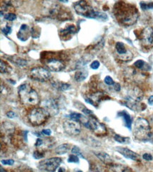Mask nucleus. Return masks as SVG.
<instances>
[{"mask_svg":"<svg viewBox=\"0 0 153 172\" xmlns=\"http://www.w3.org/2000/svg\"><path fill=\"white\" fill-rule=\"evenodd\" d=\"M114 14L119 23L125 26H131L136 23L139 12L135 6L126 2H117L114 8Z\"/></svg>","mask_w":153,"mask_h":172,"instance_id":"nucleus-1","label":"nucleus"},{"mask_svg":"<svg viewBox=\"0 0 153 172\" xmlns=\"http://www.w3.org/2000/svg\"><path fill=\"white\" fill-rule=\"evenodd\" d=\"M74 7L77 14L84 17H86V18H93L103 21H106L108 20V16L105 13L96 11L86 1H79L75 2Z\"/></svg>","mask_w":153,"mask_h":172,"instance_id":"nucleus-2","label":"nucleus"},{"mask_svg":"<svg viewBox=\"0 0 153 172\" xmlns=\"http://www.w3.org/2000/svg\"><path fill=\"white\" fill-rule=\"evenodd\" d=\"M18 96L22 104L27 106H36L40 102L38 93L28 84L24 83L18 88Z\"/></svg>","mask_w":153,"mask_h":172,"instance_id":"nucleus-3","label":"nucleus"},{"mask_svg":"<svg viewBox=\"0 0 153 172\" xmlns=\"http://www.w3.org/2000/svg\"><path fill=\"white\" fill-rule=\"evenodd\" d=\"M133 136L139 141H147L151 136L149 122L144 118H138L133 126Z\"/></svg>","mask_w":153,"mask_h":172,"instance_id":"nucleus-4","label":"nucleus"},{"mask_svg":"<svg viewBox=\"0 0 153 172\" xmlns=\"http://www.w3.org/2000/svg\"><path fill=\"white\" fill-rule=\"evenodd\" d=\"M50 116L45 108L35 107L28 112V119L33 126H40L47 121Z\"/></svg>","mask_w":153,"mask_h":172,"instance_id":"nucleus-5","label":"nucleus"},{"mask_svg":"<svg viewBox=\"0 0 153 172\" xmlns=\"http://www.w3.org/2000/svg\"><path fill=\"white\" fill-rule=\"evenodd\" d=\"M85 126L98 136H104L107 133V129L105 125L101 123L95 115H91L88 118V121L84 125Z\"/></svg>","mask_w":153,"mask_h":172,"instance_id":"nucleus-6","label":"nucleus"},{"mask_svg":"<svg viewBox=\"0 0 153 172\" xmlns=\"http://www.w3.org/2000/svg\"><path fill=\"white\" fill-rule=\"evenodd\" d=\"M62 159L60 157H52L40 162L38 168L42 171L48 172H54L62 163Z\"/></svg>","mask_w":153,"mask_h":172,"instance_id":"nucleus-7","label":"nucleus"},{"mask_svg":"<svg viewBox=\"0 0 153 172\" xmlns=\"http://www.w3.org/2000/svg\"><path fill=\"white\" fill-rule=\"evenodd\" d=\"M30 77L33 80L43 83L51 78V73L49 71L42 67H35L30 70Z\"/></svg>","mask_w":153,"mask_h":172,"instance_id":"nucleus-8","label":"nucleus"},{"mask_svg":"<svg viewBox=\"0 0 153 172\" xmlns=\"http://www.w3.org/2000/svg\"><path fill=\"white\" fill-rule=\"evenodd\" d=\"M63 129L66 133L71 136H78L81 131V125L80 122L67 120L63 124Z\"/></svg>","mask_w":153,"mask_h":172,"instance_id":"nucleus-9","label":"nucleus"},{"mask_svg":"<svg viewBox=\"0 0 153 172\" xmlns=\"http://www.w3.org/2000/svg\"><path fill=\"white\" fill-rule=\"evenodd\" d=\"M45 65L47 67L49 68L50 71H54V72H59L62 71L63 69H64L66 67V65L63 61L57 58H49L46 59Z\"/></svg>","mask_w":153,"mask_h":172,"instance_id":"nucleus-10","label":"nucleus"},{"mask_svg":"<svg viewBox=\"0 0 153 172\" xmlns=\"http://www.w3.org/2000/svg\"><path fill=\"white\" fill-rule=\"evenodd\" d=\"M140 40L145 46L153 45V28L152 27H146L143 29L140 34Z\"/></svg>","mask_w":153,"mask_h":172,"instance_id":"nucleus-11","label":"nucleus"},{"mask_svg":"<svg viewBox=\"0 0 153 172\" xmlns=\"http://www.w3.org/2000/svg\"><path fill=\"white\" fill-rule=\"evenodd\" d=\"M143 92L139 88L135 87L131 89L128 92L127 97L125 99L129 100L131 101H134L136 102H139L141 101L143 98Z\"/></svg>","mask_w":153,"mask_h":172,"instance_id":"nucleus-12","label":"nucleus"},{"mask_svg":"<svg viewBox=\"0 0 153 172\" xmlns=\"http://www.w3.org/2000/svg\"><path fill=\"white\" fill-rule=\"evenodd\" d=\"M116 150L119 153L126 157V158L131 159L133 161H138L140 160V156L138 155L137 153H135V152L131 150L130 149L126 148V147H116Z\"/></svg>","mask_w":153,"mask_h":172,"instance_id":"nucleus-13","label":"nucleus"},{"mask_svg":"<svg viewBox=\"0 0 153 172\" xmlns=\"http://www.w3.org/2000/svg\"><path fill=\"white\" fill-rule=\"evenodd\" d=\"M44 108L47 110L50 116H54L59 112V107H58L57 103L53 99L46 100L44 104Z\"/></svg>","mask_w":153,"mask_h":172,"instance_id":"nucleus-14","label":"nucleus"},{"mask_svg":"<svg viewBox=\"0 0 153 172\" xmlns=\"http://www.w3.org/2000/svg\"><path fill=\"white\" fill-rule=\"evenodd\" d=\"M30 30H29V27L26 24H23L21 25L20 29H19V31L18 34H17V37L19 40L25 42L28 40L29 38V36H30Z\"/></svg>","mask_w":153,"mask_h":172,"instance_id":"nucleus-15","label":"nucleus"},{"mask_svg":"<svg viewBox=\"0 0 153 172\" xmlns=\"http://www.w3.org/2000/svg\"><path fill=\"white\" fill-rule=\"evenodd\" d=\"M76 33V28L74 25H69L59 31V35L66 39V37H71Z\"/></svg>","mask_w":153,"mask_h":172,"instance_id":"nucleus-16","label":"nucleus"},{"mask_svg":"<svg viewBox=\"0 0 153 172\" xmlns=\"http://www.w3.org/2000/svg\"><path fill=\"white\" fill-rule=\"evenodd\" d=\"M51 83H52L53 88L59 90V91H66V90H69L71 87V85L69 84V83L62 82V81L53 80L51 82Z\"/></svg>","mask_w":153,"mask_h":172,"instance_id":"nucleus-17","label":"nucleus"},{"mask_svg":"<svg viewBox=\"0 0 153 172\" xmlns=\"http://www.w3.org/2000/svg\"><path fill=\"white\" fill-rule=\"evenodd\" d=\"M95 154L96 157L101 160L103 163L107 164V165H109V164H111L113 162V159H111V157L107 153L104 152H95Z\"/></svg>","mask_w":153,"mask_h":172,"instance_id":"nucleus-18","label":"nucleus"},{"mask_svg":"<svg viewBox=\"0 0 153 172\" xmlns=\"http://www.w3.org/2000/svg\"><path fill=\"white\" fill-rule=\"evenodd\" d=\"M67 117L69 118L71 120L73 121H76L79 122L83 123V124L85 125L86 123L88 121V119H87L86 117H84L83 115L80 114V113H76V112H73L69 115H67Z\"/></svg>","mask_w":153,"mask_h":172,"instance_id":"nucleus-19","label":"nucleus"},{"mask_svg":"<svg viewBox=\"0 0 153 172\" xmlns=\"http://www.w3.org/2000/svg\"><path fill=\"white\" fill-rule=\"evenodd\" d=\"M118 117H122L124 121V125L126 128L131 130V125H132V119L130 114L126 111H121L118 113Z\"/></svg>","mask_w":153,"mask_h":172,"instance_id":"nucleus-20","label":"nucleus"},{"mask_svg":"<svg viewBox=\"0 0 153 172\" xmlns=\"http://www.w3.org/2000/svg\"><path fill=\"white\" fill-rule=\"evenodd\" d=\"M88 76V71L86 68H83L81 70L77 71L74 75V79L77 82H82L86 79Z\"/></svg>","mask_w":153,"mask_h":172,"instance_id":"nucleus-21","label":"nucleus"},{"mask_svg":"<svg viewBox=\"0 0 153 172\" xmlns=\"http://www.w3.org/2000/svg\"><path fill=\"white\" fill-rule=\"evenodd\" d=\"M133 66H134L136 68H138V69L141 70L143 71H149L152 69L151 66L148 64L147 63L145 62V61L141 60V59L137 60L134 63Z\"/></svg>","mask_w":153,"mask_h":172,"instance_id":"nucleus-22","label":"nucleus"},{"mask_svg":"<svg viewBox=\"0 0 153 172\" xmlns=\"http://www.w3.org/2000/svg\"><path fill=\"white\" fill-rule=\"evenodd\" d=\"M116 50L117 51L119 56H122L126 55L128 50H126L125 45L121 42H118L116 44Z\"/></svg>","mask_w":153,"mask_h":172,"instance_id":"nucleus-23","label":"nucleus"},{"mask_svg":"<svg viewBox=\"0 0 153 172\" xmlns=\"http://www.w3.org/2000/svg\"><path fill=\"white\" fill-rule=\"evenodd\" d=\"M70 148V145L69 144H62L58 146L57 148L55 149V152L57 154H64L66 153H67L68 151L69 150Z\"/></svg>","mask_w":153,"mask_h":172,"instance_id":"nucleus-24","label":"nucleus"},{"mask_svg":"<svg viewBox=\"0 0 153 172\" xmlns=\"http://www.w3.org/2000/svg\"><path fill=\"white\" fill-rule=\"evenodd\" d=\"M11 59V61L12 62L15 63L16 66H20V67H23V66H26L27 65V61L23 59L19 58L18 56H12Z\"/></svg>","mask_w":153,"mask_h":172,"instance_id":"nucleus-25","label":"nucleus"},{"mask_svg":"<svg viewBox=\"0 0 153 172\" xmlns=\"http://www.w3.org/2000/svg\"><path fill=\"white\" fill-rule=\"evenodd\" d=\"M114 139H115L116 142H119V143H127V142H129V139H128V137H123L118 134H116L115 136H114Z\"/></svg>","mask_w":153,"mask_h":172,"instance_id":"nucleus-26","label":"nucleus"},{"mask_svg":"<svg viewBox=\"0 0 153 172\" xmlns=\"http://www.w3.org/2000/svg\"><path fill=\"white\" fill-rule=\"evenodd\" d=\"M119 57L121 60H122L123 61H131V59H132L133 57V55L130 51H128V52L126 54V55H122V56H119Z\"/></svg>","mask_w":153,"mask_h":172,"instance_id":"nucleus-27","label":"nucleus"},{"mask_svg":"<svg viewBox=\"0 0 153 172\" xmlns=\"http://www.w3.org/2000/svg\"><path fill=\"white\" fill-rule=\"evenodd\" d=\"M140 8L143 10H147V9H153V2H150V3H145V2H141L140 3Z\"/></svg>","mask_w":153,"mask_h":172,"instance_id":"nucleus-28","label":"nucleus"},{"mask_svg":"<svg viewBox=\"0 0 153 172\" xmlns=\"http://www.w3.org/2000/svg\"><path fill=\"white\" fill-rule=\"evenodd\" d=\"M71 152L73 154H76V155H77V156H80L81 157H82V158H85L83 155L81 149H80L79 147H77V146L73 147L71 149Z\"/></svg>","mask_w":153,"mask_h":172,"instance_id":"nucleus-29","label":"nucleus"},{"mask_svg":"<svg viewBox=\"0 0 153 172\" xmlns=\"http://www.w3.org/2000/svg\"><path fill=\"white\" fill-rule=\"evenodd\" d=\"M4 18L6 21H14L16 20L17 16H16V14H14V13H8V14H5V15H4Z\"/></svg>","mask_w":153,"mask_h":172,"instance_id":"nucleus-30","label":"nucleus"},{"mask_svg":"<svg viewBox=\"0 0 153 172\" xmlns=\"http://www.w3.org/2000/svg\"><path fill=\"white\" fill-rule=\"evenodd\" d=\"M68 162H69V163H79V157L75 155V154H71L68 158Z\"/></svg>","mask_w":153,"mask_h":172,"instance_id":"nucleus-31","label":"nucleus"},{"mask_svg":"<svg viewBox=\"0 0 153 172\" xmlns=\"http://www.w3.org/2000/svg\"><path fill=\"white\" fill-rule=\"evenodd\" d=\"M44 157V152H41L40 150H36L33 153V157L36 159H42Z\"/></svg>","mask_w":153,"mask_h":172,"instance_id":"nucleus-32","label":"nucleus"},{"mask_svg":"<svg viewBox=\"0 0 153 172\" xmlns=\"http://www.w3.org/2000/svg\"><path fill=\"white\" fill-rule=\"evenodd\" d=\"M104 83H105V84H107V85H114V84L115 83L114 80L109 76H107L106 77L104 78Z\"/></svg>","mask_w":153,"mask_h":172,"instance_id":"nucleus-33","label":"nucleus"},{"mask_svg":"<svg viewBox=\"0 0 153 172\" xmlns=\"http://www.w3.org/2000/svg\"><path fill=\"white\" fill-rule=\"evenodd\" d=\"M2 33H3L4 35H8L9 34L11 33V31H12V28L11 26H6L4 27V28H2Z\"/></svg>","mask_w":153,"mask_h":172,"instance_id":"nucleus-34","label":"nucleus"},{"mask_svg":"<svg viewBox=\"0 0 153 172\" xmlns=\"http://www.w3.org/2000/svg\"><path fill=\"white\" fill-rule=\"evenodd\" d=\"M9 68L8 65H7L4 61L1 60V73L8 72V71H7V68Z\"/></svg>","mask_w":153,"mask_h":172,"instance_id":"nucleus-35","label":"nucleus"},{"mask_svg":"<svg viewBox=\"0 0 153 172\" xmlns=\"http://www.w3.org/2000/svg\"><path fill=\"white\" fill-rule=\"evenodd\" d=\"M99 66H100V63H99L98 61H94L91 64V68L92 69L96 70L99 67Z\"/></svg>","mask_w":153,"mask_h":172,"instance_id":"nucleus-36","label":"nucleus"},{"mask_svg":"<svg viewBox=\"0 0 153 172\" xmlns=\"http://www.w3.org/2000/svg\"><path fill=\"white\" fill-rule=\"evenodd\" d=\"M2 164L4 165L12 166L14 164V161L13 159H3V160H2Z\"/></svg>","mask_w":153,"mask_h":172,"instance_id":"nucleus-37","label":"nucleus"},{"mask_svg":"<svg viewBox=\"0 0 153 172\" xmlns=\"http://www.w3.org/2000/svg\"><path fill=\"white\" fill-rule=\"evenodd\" d=\"M143 158L146 161H151L152 159V154H150L145 153L143 155Z\"/></svg>","mask_w":153,"mask_h":172,"instance_id":"nucleus-38","label":"nucleus"},{"mask_svg":"<svg viewBox=\"0 0 153 172\" xmlns=\"http://www.w3.org/2000/svg\"><path fill=\"white\" fill-rule=\"evenodd\" d=\"M82 112H83L85 114L88 115V116H91V115H93V112H92L91 110L87 109V108H86V107H84L83 109H82Z\"/></svg>","mask_w":153,"mask_h":172,"instance_id":"nucleus-39","label":"nucleus"},{"mask_svg":"<svg viewBox=\"0 0 153 172\" xmlns=\"http://www.w3.org/2000/svg\"><path fill=\"white\" fill-rule=\"evenodd\" d=\"M6 116L7 117H9V119H14V118L16 117V114L14 112L9 111L6 113Z\"/></svg>","mask_w":153,"mask_h":172,"instance_id":"nucleus-40","label":"nucleus"},{"mask_svg":"<svg viewBox=\"0 0 153 172\" xmlns=\"http://www.w3.org/2000/svg\"><path fill=\"white\" fill-rule=\"evenodd\" d=\"M41 133L45 135V136H50L51 133H52V131L50 129H44L42 131Z\"/></svg>","mask_w":153,"mask_h":172,"instance_id":"nucleus-41","label":"nucleus"},{"mask_svg":"<svg viewBox=\"0 0 153 172\" xmlns=\"http://www.w3.org/2000/svg\"><path fill=\"white\" fill-rule=\"evenodd\" d=\"M114 90H115V91L116 92H119V91H120V90H121V85L119 83H115L114 84Z\"/></svg>","mask_w":153,"mask_h":172,"instance_id":"nucleus-42","label":"nucleus"},{"mask_svg":"<svg viewBox=\"0 0 153 172\" xmlns=\"http://www.w3.org/2000/svg\"><path fill=\"white\" fill-rule=\"evenodd\" d=\"M42 144H43L42 140L40 139V138H38L37 141H36V142H35V147H40V145H42Z\"/></svg>","mask_w":153,"mask_h":172,"instance_id":"nucleus-43","label":"nucleus"},{"mask_svg":"<svg viewBox=\"0 0 153 172\" xmlns=\"http://www.w3.org/2000/svg\"><path fill=\"white\" fill-rule=\"evenodd\" d=\"M148 103H149V104L150 105H153V95L149 97V99H148Z\"/></svg>","mask_w":153,"mask_h":172,"instance_id":"nucleus-44","label":"nucleus"},{"mask_svg":"<svg viewBox=\"0 0 153 172\" xmlns=\"http://www.w3.org/2000/svg\"><path fill=\"white\" fill-rule=\"evenodd\" d=\"M122 172H133V171L130 168H128V167H125V169H123Z\"/></svg>","mask_w":153,"mask_h":172,"instance_id":"nucleus-45","label":"nucleus"},{"mask_svg":"<svg viewBox=\"0 0 153 172\" xmlns=\"http://www.w3.org/2000/svg\"><path fill=\"white\" fill-rule=\"evenodd\" d=\"M0 170H1V172H6L3 168H2V167H1V168H0Z\"/></svg>","mask_w":153,"mask_h":172,"instance_id":"nucleus-46","label":"nucleus"},{"mask_svg":"<svg viewBox=\"0 0 153 172\" xmlns=\"http://www.w3.org/2000/svg\"><path fill=\"white\" fill-rule=\"evenodd\" d=\"M58 172H64V170H63L62 168H60V169H59V171H58Z\"/></svg>","mask_w":153,"mask_h":172,"instance_id":"nucleus-47","label":"nucleus"},{"mask_svg":"<svg viewBox=\"0 0 153 172\" xmlns=\"http://www.w3.org/2000/svg\"><path fill=\"white\" fill-rule=\"evenodd\" d=\"M60 2H68V1H62V0H61V1H59Z\"/></svg>","mask_w":153,"mask_h":172,"instance_id":"nucleus-48","label":"nucleus"},{"mask_svg":"<svg viewBox=\"0 0 153 172\" xmlns=\"http://www.w3.org/2000/svg\"><path fill=\"white\" fill-rule=\"evenodd\" d=\"M77 172H83V171H78Z\"/></svg>","mask_w":153,"mask_h":172,"instance_id":"nucleus-49","label":"nucleus"},{"mask_svg":"<svg viewBox=\"0 0 153 172\" xmlns=\"http://www.w3.org/2000/svg\"></svg>","mask_w":153,"mask_h":172,"instance_id":"nucleus-50","label":"nucleus"}]
</instances>
